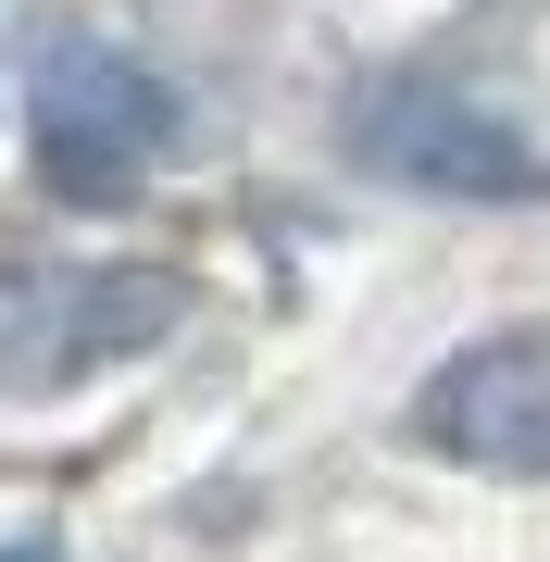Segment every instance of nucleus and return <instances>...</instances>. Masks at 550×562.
Returning a JSON list of instances; mask_svg holds the SVG:
<instances>
[{
	"label": "nucleus",
	"mask_w": 550,
	"mask_h": 562,
	"mask_svg": "<svg viewBox=\"0 0 550 562\" xmlns=\"http://www.w3.org/2000/svg\"><path fill=\"white\" fill-rule=\"evenodd\" d=\"M25 125H38V176L63 201H125L176 150V88L138 50L88 38V25H50L25 50Z\"/></svg>",
	"instance_id": "nucleus-1"
},
{
	"label": "nucleus",
	"mask_w": 550,
	"mask_h": 562,
	"mask_svg": "<svg viewBox=\"0 0 550 562\" xmlns=\"http://www.w3.org/2000/svg\"><path fill=\"white\" fill-rule=\"evenodd\" d=\"M176 313L188 288L150 262H0V401H50L101 362L164 350Z\"/></svg>",
	"instance_id": "nucleus-2"
},
{
	"label": "nucleus",
	"mask_w": 550,
	"mask_h": 562,
	"mask_svg": "<svg viewBox=\"0 0 550 562\" xmlns=\"http://www.w3.org/2000/svg\"><path fill=\"white\" fill-rule=\"evenodd\" d=\"M338 125H350V162H363V176L426 188V201H538V188H550V162L526 150V125L450 101V88H426V76L350 88Z\"/></svg>",
	"instance_id": "nucleus-3"
},
{
	"label": "nucleus",
	"mask_w": 550,
	"mask_h": 562,
	"mask_svg": "<svg viewBox=\"0 0 550 562\" xmlns=\"http://www.w3.org/2000/svg\"><path fill=\"white\" fill-rule=\"evenodd\" d=\"M413 438L475 475H550V338H475L413 387Z\"/></svg>",
	"instance_id": "nucleus-4"
},
{
	"label": "nucleus",
	"mask_w": 550,
	"mask_h": 562,
	"mask_svg": "<svg viewBox=\"0 0 550 562\" xmlns=\"http://www.w3.org/2000/svg\"><path fill=\"white\" fill-rule=\"evenodd\" d=\"M13 562H50V550H13Z\"/></svg>",
	"instance_id": "nucleus-5"
}]
</instances>
